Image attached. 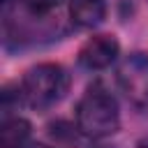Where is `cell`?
I'll return each mask as SVG.
<instances>
[{"label":"cell","mask_w":148,"mask_h":148,"mask_svg":"<svg viewBox=\"0 0 148 148\" xmlns=\"http://www.w3.org/2000/svg\"><path fill=\"white\" fill-rule=\"evenodd\" d=\"M32 127L21 116H5L0 123V148H28Z\"/></svg>","instance_id":"5"},{"label":"cell","mask_w":148,"mask_h":148,"mask_svg":"<svg viewBox=\"0 0 148 148\" xmlns=\"http://www.w3.org/2000/svg\"><path fill=\"white\" fill-rule=\"evenodd\" d=\"M120 125L116 97L102 86H92L76 104V130L90 139L111 136Z\"/></svg>","instance_id":"1"},{"label":"cell","mask_w":148,"mask_h":148,"mask_svg":"<svg viewBox=\"0 0 148 148\" xmlns=\"http://www.w3.org/2000/svg\"><path fill=\"white\" fill-rule=\"evenodd\" d=\"M118 51H120V46H118L116 37H111V35H95V37H90L81 46L79 62L86 69H95V72L97 69H106V67H111L116 62Z\"/></svg>","instance_id":"4"},{"label":"cell","mask_w":148,"mask_h":148,"mask_svg":"<svg viewBox=\"0 0 148 148\" xmlns=\"http://www.w3.org/2000/svg\"><path fill=\"white\" fill-rule=\"evenodd\" d=\"M67 88H69V76L60 65L39 62L25 72L18 92L28 106L37 111H46L65 97Z\"/></svg>","instance_id":"2"},{"label":"cell","mask_w":148,"mask_h":148,"mask_svg":"<svg viewBox=\"0 0 148 148\" xmlns=\"http://www.w3.org/2000/svg\"><path fill=\"white\" fill-rule=\"evenodd\" d=\"M30 148H53V146H46V143H35V146H30Z\"/></svg>","instance_id":"7"},{"label":"cell","mask_w":148,"mask_h":148,"mask_svg":"<svg viewBox=\"0 0 148 148\" xmlns=\"http://www.w3.org/2000/svg\"><path fill=\"white\" fill-rule=\"evenodd\" d=\"M118 86L130 104L148 109V53H130L118 67Z\"/></svg>","instance_id":"3"},{"label":"cell","mask_w":148,"mask_h":148,"mask_svg":"<svg viewBox=\"0 0 148 148\" xmlns=\"http://www.w3.org/2000/svg\"><path fill=\"white\" fill-rule=\"evenodd\" d=\"M97 148H104V146H97Z\"/></svg>","instance_id":"8"},{"label":"cell","mask_w":148,"mask_h":148,"mask_svg":"<svg viewBox=\"0 0 148 148\" xmlns=\"http://www.w3.org/2000/svg\"><path fill=\"white\" fill-rule=\"evenodd\" d=\"M106 16V0H72L69 18L79 28H95Z\"/></svg>","instance_id":"6"}]
</instances>
